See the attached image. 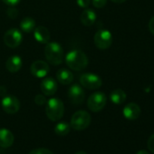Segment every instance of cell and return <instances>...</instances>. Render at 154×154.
<instances>
[{
  "instance_id": "cell-1",
  "label": "cell",
  "mask_w": 154,
  "mask_h": 154,
  "mask_svg": "<svg viewBox=\"0 0 154 154\" xmlns=\"http://www.w3.org/2000/svg\"><path fill=\"white\" fill-rule=\"evenodd\" d=\"M65 63L73 71H82L88 65V57L80 50H71L65 56Z\"/></svg>"
},
{
  "instance_id": "cell-2",
  "label": "cell",
  "mask_w": 154,
  "mask_h": 154,
  "mask_svg": "<svg viewBox=\"0 0 154 154\" xmlns=\"http://www.w3.org/2000/svg\"><path fill=\"white\" fill-rule=\"evenodd\" d=\"M45 56L50 63L54 65L61 64L63 60V47L56 42H48L45 46Z\"/></svg>"
},
{
  "instance_id": "cell-3",
  "label": "cell",
  "mask_w": 154,
  "mask_h": 154,
  "mask_svg": "<svg viewBox=\"0 0 154 154\" xmlns=\"http://www.w3.org/2000/svg\"><path fill=\"white\" fill-rule=\"evenodd\" d=\"M64 112L63 103L58 98H52L46 103L45 113L49 120L52 122L59 121Z\"/></svg>"
},
{
  "instance_id": "cell-4",
  "label": "cell",
  "mask_w": 154,
  "mask_h": 154,
  "mask_svg": "<svg viewBox=\"0 0 154 154\" xmlns=\"http://www.w3.org/2000/svg\"><path fill=\"white\" fill-rule=\"evenodd\" d=\"M91 123V115L86 111H78L72 116L71 127L76 131L86 129Z\"/></svg>"
},
{
  "instance_id": "cell-5",
  "label": "cell",
  "mask_w": 154,
  "mask_h": 154,
  "mask_svg": "<svg viewBox=\"0 0 154 154\" xmlns=\"http://www.w3.org/2000/svg\"><path fill=\"white\" fill-rule=\"evenodd\" d=\"M106 102H107L106 95L103 93L97 92L89 96L87 101V106L92 112H97L104 108Z\"/></svg>"
},
{
  "instance_id": "cell-6",
  "label": "cell",
  "mask_w": 154,
  "mask_h": 154,
  "mask_svg": "<svg viewBox=\"0 0 154 154\" xmlns=\"http://www.w3.org/2000/svg\"><path fill=\"white\" fill-rule=\"evenodd\" d=\"M81 85L89 90H95L102 86L103 81L101 77L93 72H85L80 76Z\"/></svg>"
},
{
  "instance_id": "cell-7",
  "label": "cell",
  "mask_w": 154,
  "mask_h": 154,
  "mask_svg": "<svg viewBox=\"0 0 154 154\" xmlns=\"http://www.w3.org/2000/svg\"><path fill=\"white\" fill-rule=\"evenodd\" d=\"M112 34L106 29H100L94 35V44L99 49H107L112 45Z\"/></svg>"
},
{
  "instance_id": "cell-8",
  "label": "cell",
  "mask_w": 154,
  "mask_h": 154,
  "mask_svg": "<svg viewBox=\"0 0 154 154\" xmlns=\"http://www.w3.org/2000/svg\"><path fill=\"white\" fill-rule=\"evenodd\" d=\"M23 40V35L20 30L17 28H11L6 32L4 35V42L6 45L10 48H16L20 45Z\"/></svg>"
},
{
  "instance_id": "cell-9",
  "label": "cell",
  "mask_w": 154,
  "mask_h": 154,
  "mask_svg": "<svg viewBox=\"0 0 154 154\" xmlns=\"http://www.w3.org/2000/svg\"><path fill=\"white\" fill-rule=\"evenodd\" d=\"M1 105L3 110L8 114H15L20 109L19 100L13 95H7L2 99Z\"/></svg>"
},
{
  "instance_id": "cell-10",
  "label": "cell",
  "mask_w": 154,
  "mask_h": 154,
  "mask_svg": "<svg viewBox=\"0 0 154 154\" xmlns=\"http://www.w3.org/2000/svg\"><path fill=\"white\" fill-rule=\"evenodd\" d=\"M68 98L70 102L73 104H82L85 98V94L84 89L79 85H73L68 90Z\"/></svg>"
},
{
  "instance_id": "cell-11",
  "label": "cell",
  "mask_w": 154,
  "mask_h": 154,
  "mask_svg": "<svg viewBox=\"0 0 154 154\" xmlns=\"http://www.w3.org/2000/svg\"><path fill=\"white\" fill-rule=\"evenodd\" d=\"M30 71L34 76L37 77V78H43V77L46 76L49 73L50 68L49 65L45 61L37 60L32 63Z\"/></svg>"
},
{
  "instance_id": "cell-12",
  "label": "cell",
  "mask_w": 154,
  "mask_h": 154,
  "mask_svg": "<svg viewBox=\"0 0 154 154\" xmlns=\"http://www.w3.org/2000/svg\"><path fill=\"white\" fill-rule=\"evenodd\" d=\"M41 91L46 96L54 95L57 91V83L53 78H45L41 83Z\"/></svg>"
},
{
  "instance_id": "cell-13",
  "label": "cell",
  "mask_w": 154,
  "mask_h": 154,
  "mask_svg": "<svg viewBox=\"0 0 154 154\" xmlns=\"http://www.w3.org/2000/svg\"><path fill=\"white\" fill-rule=\"evenodd\" d=\"M123 115L126 119L133 121L139 118L140 114V108L138 104L134 103H128L124 108H123Z\"/></svg>"
},
{
  "instance_id": "cell-14",
  "label": "cell",
  "mask_w": 154,
  "mask_h": 154,
  "mask_svg": "<svg viewBox=\"0 0 154 154\" xmlns=\"http://www.w3.org/2000/svg\"><path fill=\"white\" fill-rule=\"evenodd\" d=\"M15 137L13 133L8 129H0V147L8 148L14 143Z\"/></svg>"
},
{
  "instance_id": "cell-15",
  "label": "cell",
  "mask_w": 154,
  "mask_h": 154,
  "mask_svg": "<svg viewBox=\"0 0 154 154\" xmlns=\"http://www.w3.org/2000/svg\"><path fill=\"white\" fill-rule=\"evenodd\" d=\"M35 39L40 44H47L50 40V32L45 26H37L34 30Z\"/></svg>"
},
{
  "instance_id": "cell-16",
  "label": "cell",
  "mask_w": 154,
  "mask_h": 154,
  "mask_svg": "<svg viewBox=\"0 0 154 154\" xmlns=\"http://www.w3.org/2000/svg\"><path fill=\"white\" fill-rule=\"evenodd\" d=\"M56 79L60 84L63 85H70L73 81V74L71 71L62 68L56 72Z\"/></svg>"
},
{
  "instance_id": "cell-17",
  "label": "cell",
  "mask_w": 154,
  "mask_h": 154,
  "mask_svg": "<svg viewBox=\"0 0 154 154\" xmlns=\"http://www.w3.org/2000/svg\"><path fill=\"white\" fill-rule=\"evenodd\" d=\"M23 65V62L20 56L18 55H13L10 58L8 59L6 63V67L10 72H18Z\"/></svg>"
},
{
  "instance_id": "cell-18",
  "label": "cell",
  "mask_w": 154,
  "mask_h": 154,
  "mask_svg": "<svg viewBox=\"0 0 154 154\" xmlns=\"http://www.w3.org/2000/svg\"><path fill=\"white\" fill-rule=\"evenodd\" d=\"M96 21V14L92 9L85 8L81 15V22L85 26H93Z\"/></svg>"
},
{
  "instance_id": "cell-19",
  "label": "cell",
  "mask_w": 154,
  "mask_h": 154,
  "mask_svg": "<svg viewBox=\"0 0 154 154\" xmlns=\"http://www.w3.org/2000/svg\"><path fill=\"white\" fill-rule=\"evenodd\" d=\"M110 98L114 104H122L126 100V94L122 89H116L112 92Z\"/></svg>"
},
{
  "instance_id": "cell-20",
  "label": "cell",
  "mask_w": 154,
  "mask_h": 154,
  "mask_svg": "<svg viewBox=\"0 0 154 154\" xmlns=\"http://www.w3.org/2000/svg\"><path fill=\"white\" fill-rule=\"evenodd\" d=\"M20 28L25 33H31L35 28V21L32 17H26L21 21Z\"/></svg>"
},
{
  "instance_id": "cell-21",
  "label": "cell",
  "mask_w": 154,
  "mask_h": 154,
  "mask_svg": "<svg viewBox=\"0 0 154 154\" xmlns=\"http://www.w3.org/2000/svg\"><path fill=\"white\" fill-rule=\"evenodd\" d=\"M71 126L67 122H59L54 128V131L59 136H65L69 133Z\"/></svg>"
},
{
  "instance_id": "cell-22",
  "label": "cell",
  "mask_w": 154,
  "mask_h": 154,
  "mask_svg": "<svg viewBox=\"0 0 154 154\" xmlns=\"http://www.w3.org/2000/svg\"><path fill=\"white\" fill-rule=\"evenodd\" d=\"M28 154H54L51 150L45 148H38L31 150Z\"/></svg>"
},
{
  "instance_id": "cell-23",
  "label": "cell",
  "mask_w": 154,
  "mask_h": 154,
  "mask_svg": "<svg viewBox=\"0 0 154 154\" xmlns=\"http://www.w3.org/2000/svg\"><path fill=\"white\" fill-rule=\"evenodd\" d=\"M35 103L37 104V105H44L46 103V100H45V97L42 94H37L35 97Z\"/></svg>"
},
{
  "instance_id": "cell-24",
  "label": "cell",
  "mask_w": 154,
  "mask_h": 154,
  "mask_svg": "<svg viewBox=\"0 0 154 154\" xmlns=\"http://www.w3.org/2000/svg\"><path fill=\"white\" fill-rule=\"evenodd\" d=\"M92 1L94 7H95L96 8H102L107 3V0H92Z\"/></svg>"
},
{
  "instance_id": "cell-25",
  "label": "cell",
  "mask_w": 154,
  "mask_h": 154,
  "mask_svg": "<svg viewBox=\"0 0 154 154\" xmlns=\"http://www.w3.org/2000/svg\"><path fill=\"white\" fill-rule=\"evenodd\" d=\"M147 146H148V149H149V151L154 153V133L149 138Z\"/></svg>"
},
{
  "instance_id": "cell-26",
  "label": "cell",
  "mask_w": 154,
  "mask_h": 154,
  "mask_svg": "<svg viewBox=\"0 0 154 154\" xmlns=\"http://www.w3.org/2000/svg\"><path fill=\"white\" fill-rule=\"evenodd\" d=\"M77 5L82 8H87L91 3V0H76Z\"/></svg>"
},
{
  "instance_id": "cell-27",
  "label": "cell",
  "mask_w": 154,
  "mask_h": 154,
  "mask_svg": "<svg viewBox=\"0 0 154 154\" xmlns=\"http://www.w3.org/2000/svg\"><path fill=\"white\" fill-rule=\"evenodd\" d=\"M7 13H8V16L10 18H12V19L16 18V17L18 16V11H17L16 8H9V9L7 11Z\"/></svg>"
},
{
  "instance_id": "cell-28",
  "label": "cell",
  "mask_w": 154,
  "mask_h": 154,
  "mask_svg": "<svg viewBox=\"0 0 154 154\" xmlns=\"http://www.w3.org/2000/svg\"><path fill=\"white\" fill-rule=\"evenodd\" d=\"M2 1L7 4V5H9V6H16L19 3L20 0H2Z\"/></svg>"
},
{
  "instance_id": "cell-29",
  "label": "cell",
  "mask_w": 154,
  "mask_h": 154,
  "mask_svg": "<svg viewBox=\"0 0 154 154\" xmlns=\"http://www.w3.org/2000/svg\"><path fill=\"white\" fill-rule=\"evenodd\" d=\"M149 30L154 35V17H151V19L149 22Z\"/></svg>"
},
{
  "instance_id": "cell-30",
  "label": "cell",
  "mask_w": 154,
  "mask_h": 154,
  "mask_svg": "<svg viewBox=\"0 0 154 154\" xmlns=\"http://www.w3.org/2000/svg\"><path fill=\"white\" fill-rule=\"evenodd\" d=\"M7 93V89L4 86H0V95H5Z\"/></svg>"
},
{
  "instance_id": "cell-31",
  "label": "cell",
  "mask_w": 154,
  "mask_h": 154,
  "mask_svg": "<svg viewBox=\"0 0 154 154\" xmlns=\"http://www.w3.org/2000/svg\"><path fill=\"white\" fill-rule=\"evenodd\" d=\"M111 1H112V2H114V3L121 4V3H123V2H125L126 0H111Z\"/></svg>"
},
{
  "instance_id": "cell-32",
  "label": "cell",
  "mask_w": 154,
  "mask_h": 154,
  "mask_svg": "<svg viewBox=\"0 0 154 154\" xmlns=\"http://www.w3.org/2000/svg\"><path fill=\"white\" fill-rule=\"evenodd\" d=\"M136 154H149L147 150H139Z\"/></svg>"
},
{
  "instance_id": "cell-33",
  "label": "cell",
  "mask_w": 154,
  "mask_h": 154,
  "mask_svg": "<svg viewBox=\"0 0 154 154\" xmlns=\"http://www.w3.org/2000/svg\"><path fill=\"white\" fill-rule=\"evenodd\" d=\"M75 154H87L85 151H83V150H81V151H78L77 153H75Z\"/></svg>"
}]
</instances>
